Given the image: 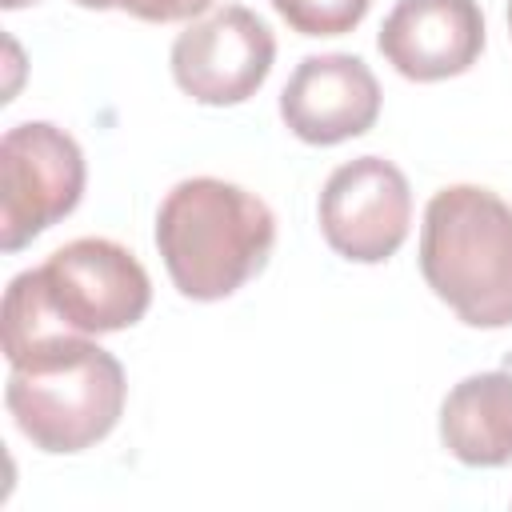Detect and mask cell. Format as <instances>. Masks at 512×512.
<instances>
[{
  "label": "cell",
  "mask_w": 512,
  "mask_h": 512,
  "mask_svg": "<svg viewBox=\"0 0 512 512\" xmlns=\"http://www.w3.org/2000/svg\"><path fill=\"white\" fill-rule=\"evenodd\" d=\"M148 304L152 280L124 244L104 236L68 240L40 268L12 276L4 292V356L16 360L56 332L104 336L132 328Z\"/></svg>",
  "instance_id": "6da1fadb"
},
{
  "label": "cell",
  "mask_w": 512,
  "mask_h": 512,
  "mask_svg": "<svg viewBox=\"0 0 512 512\" xmlns=\"http://www.w3.org/2000/svg\"><path fill=\"white\" fill-rule=\"evenodd\" d=\"M272 244V208L240 184L192 176L160 200L156 248L176 292L188 300L232 296L268 264Z\"/></svg>",
  "instance_id": "7a4b0ae2"
},
{
  "label": "cell",
  "mask_w": 512,
  "mask_h": 512,
  "mask_svg": "<svg viewBox=\"0 0 512 512\" xmlns=\"http://www.w3.org/2000/svg\"><path fill=\"white\" fill-rule=\"evenodd\" d=\"M8 368V416L40 452H84L100 444L124 412V368L88 336H44L8 360Z\"/></svg>",
  "instance_id": "3957f363"
},
{
  "label": "cell",
  "mask_w": 512,
  "mask_h": 512,
  "mask_svg": "<svg viewBox=\"0 0 512 512\" xmlns=\"http://www.w3.org/2000/svg\"><path fill=\"white\" fill-rule=\"evenodd\" d=\"M420 272L472 328L512 324V204L480 184L440 188L424 208Z\"/></svg>",
  "instance_id": "277c9868"
},
{
  "label": "cell",
  "mask_w": 512,
  "mask_h": 512,
  "mask_svg": "<svg viewBox=\"0 0 512 512\" xmlns=\"http://www.w3.org/2000/svg\"><path fill=\"white\" fill-rule=\"evenodd\" d=\"M84 196L80 144L48 124L28 120L0 140V248L20 252L56 220H64Z\"/></svg>",
  "instance_id": "5b68a950"
},
{
  "label": "cell",
  "mask_w": 512,
  "mask_h": 512,
  "mask_svg": "<svg viewBox=\"0 0 512 512\" xmlns=\"http://www.w3.org/2000/svg\"><path fill=\"white\" fill-rule=\"evenodd\" d=\"M172 80L208 108L244 104L268 80L276 60L272 28L244 4H224L188 24L172 44Z\"/></svg>",
  "instance_id": "8992f818"
},
{
  "label": "cell",
  "mask_w": 512,
  "mask_h": 512,
  "mask_svg": "<svg viewBox=\"0 0 512 512\" xmlns=\"http://www.w3.org/2000/svg\"><path fill=\"white\" fill-rule=\"evenodd\" d=\"M316 216L336 256L356 264H380L396 256L408 240L412 192L392 160L356 156L328 176Z\"/></svg>",
  "instance_id": "52a82bcc"
},
{
  "label": "cell",
  "mask_w": 512,
  "mask_h": 512,
  "mask_svg": "<svg viewBox=\"0 0 512 512\" xmlns=\"http://www.w3.org/2000/svg\"><path fill=\"white\" fill-rule=\"evenodd\" d=\"M280 116L304 144H340L364 136L380 116V84L360 56H304L280 92Z\"/></svg>",
  "instance_id": "ba28073f"
},
{
  "label": "cell",
  "mask_w": 512,
  "mask_h": 512,
  "mask_svg": "<svg viewBox=\"0 0 512 512\" xmlns=\"http://www.w3.org/2000/svg\"><path fill=\"white\" fill-rule=\"evenodd\" d=\"M376 44L404 80H448L480 60L484 16L476 0H396Z\"/></svg>",
  "instance_id": "9c48e42d"
},
{
  "label": "cell",
  "mask_w": 512,
  "mask_h": 512,
  "mask_svg": "<svg viewBox=\"0 0 512 512\" xmlns=\"http://www.w3.org/2000/svg\"><path fill=\"white\" fill-rule=\"evenodd\" d=\"M440 440L468 468L512 460V372L464 376L440 404Z\"/></svg>",
  "instance_id": "30bf717a"
},
{
  "label": "cell",
  "mask_w": 512,
  "mask_h": 512,
  "mask_svg": "<svg viewBox=\"0 0 512 512\" xmlns=\"http://www.w3.org/2000/svg\"><path fill=\"white\" fill-rule=\"evenodd\" d=\"M268 4L300 36H344L372 8V0H268Z\"/></svg>",
  "instance_id": "8fae6325"
},
{
  "label": "cell",
  "mask_w": 512,
  "mask_h": 512,
  "mask_svg": "<svg viewBox=\"0 0 512 512\" xmlns=\"http://www.w3.org/2000/svg\"><path fill=\"white\" fill-rule=\"evenodd\" d=\"M80 8H92V12H108V8H120L136 20H148V24H172V20H192L200 16L212 0H72Z\"/></svg>",
  "instance_id": "7c38bea8"
},
{
  "label": "cell",
  "mask_w": 512,
  "mask_h": 512,
  "mask_svg": "<svg viewBox=\"0 0 512 512\" xmlns=\"http://www.w3.org/2000/svg\"><path fill=\"white\" fill-rule=\"evenodd\" d=\"M8 12H16V8H28V4H36V0H0Z\"/></svg>",
  "instance_id": "4fadbf2b"
},
{
  "label": "cell",
  "mask_w": 512,
  "mask_h": 512,
  "mask_svg": "<svg viewBox=\"0 0 512 512\" xmlns=\"http://www.w3.org/2000/svg\"><path fill=\"white\" fill-rule=\"evenodd\" d=\"M504 368H508V372H512V352H508V356H504Z\"/></svg>",
  "instance_id": "5bb4252c"
},
{
  "label": "cell",
  "mask_w": 512,
  "mask_h": 512,
  "mask_svg": "<svg viewBox=\"0 0 512 512\" xmlns=\"http://www.w3.org/2000/svg\"><path fill=\"white\" fill-rule=\"evenodd\" d=\"M508 28H512V0H508Z\"/></svg>",
  "instance_id": "9a60e30c"
}]
</instances>
